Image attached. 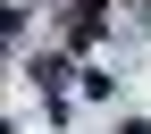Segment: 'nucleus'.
<instances>
[{"label":"nucleus","instance_id":"f257e3e1","mask_svg":"<svg viewBox=\"0 0 151 134\" xmlns=\"http://www.w3.org/2000/svg\"><path fill=\"white\" fill-rule=\"evenodd\" d=\"M101 9H109V0H84V9L67 17V34H76V50H84V42H101Z\"/></svg>","mask_w":151,"mask_h":134}]
</instances>
